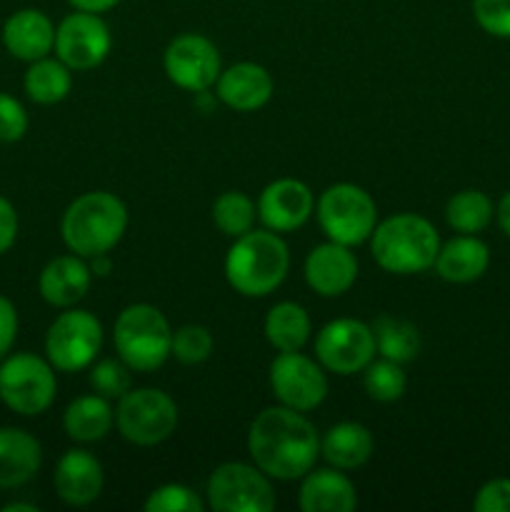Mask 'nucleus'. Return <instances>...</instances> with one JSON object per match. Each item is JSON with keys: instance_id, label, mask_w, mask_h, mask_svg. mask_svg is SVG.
<instances>
[{"instance_id": "obj_1", "label": "nucleus", "mask_w": 510, "mask_h": 512, "mask_svg": "<svg viewBox=\"0 0 510 512\" xmlns=\"http://www.w3.org/2000/svg\"><path fill=\"white\" fill-rule=\"evenodd\" d=\"M248 453L268 478L303 480L318 463L320 435L300 410L275 405L250 425Z\"/></svg>"}, {"instance_id": "obj_2", "label": "nucleus", "mask_w": 510, "mask_h": 512, "mask_svg": "<svg viewBox=\"0 0 510 512\" xmlns=\"http://www.w3.org/2000/svg\"><path fill=\"white\" fill-rule=\"evenodd\" d=\"M128 228V208L123 200L105 190L75 198L63 213L60 235L70 253L80 258L108 255L123 240Z\"/></svg>"}, {"instance_id": "obj_3", "label": "nucleus", "mask_w": 510, "mask_h": 512, "mask_svg": "<svg viewBox=\"0 0 510 512\" xmlns=\"http://www.w3.org/2000/svg\"><path fill=\"white\" fill-rule=\"evenodd\" d=\"M290 268L288 245L273 230H250L235 238L225 258V278L245 298H265L280 288Z\"/></svg>"}, {"instance_id": "obj_4", "label": "nucleus", "mask_w": 510, "mask_h": 512, "mask_svg": "<svg viewBox=\"0 0 510 512\" xmlns=\"http://www.w3.org/2000/svg\"><path fill=\"white\" fill-rule=\"evenodd\" d=\"M440 235L430 220L415 213H400L375 225L370 253L375 263L395 275H415L435 265Z\"/></svg>"}, {"instance_id": "obj_5", "label": "nucleus", "mask_w": 510, "mask_h": 512, "mask_svg": "<svg viewBox=\"0 0 510 512\" xmlns=\"http://www.w3.org/2000/svg\"><path fill=\"white\" fill-rule=\"evenodd\" d=\"M118 358L133 373H153L170 358L173 330L155 305L135 303L118 315L113 328Z\"/></svg>"}, {"instance_id": "obj_6", "label": "nucleus", "mask_w": 510, "mask_h": 512, "mask_svg": "<svg viewBox=\"0 0 510 512\" xmlns=\"http://www.w3.org/2000/svg\"><path fill=\"white\" fill-rule=\"evenodd\" d=\"M315 213L328 240L348 245V248L365 243L378 225L375 200L353 183H338L323 190Z\"/></svg>"}, {"instance_id": "obj_7", "label": "nucleus", "mask_w": 510, "mask_h": 512, "mask_svg": "<svg viewBox=\"0 0 510 512\" xmlns=\"http://www.w3.org/2000/svg\"><path fill=\"white\" fill-rule=\"evenodd\" d=\"M115 425L128 443L160 445L178 428V405L158 388H130L115 408Z\"/></svg>"}, {"instance_id": "obj_8", "label": "nucleus", "mask_w": 510, "mask_h": 512, "mask_svg": "<svg viewBox=\"0 0 510 512\" xmlns=\"http://www.w3.org/2000/svg\"><path fill=\"white\" fill-rule=\"evenodd\" d=\"M58 393L55 368L33 353H15L0 365V400L13 413L35 418L53 405Z\"/></svg>"}, {"instance_id": "obj_9", "label": "nucleus", "mask_w": 510, "mask_h": 512, "mask_svg": "<svg viewBox=\"0 0 510 512\" xmlns=\"http://www.w3.org/2000/svg\"><path fill=\"white\" fill-rule=\"evenodd\" d=\"M103 345V325L88 310H68L53 320L45 335L48 363L60 373H78L95 363Z\"/></svg>"}, {"instance_id": "obj_10", "label": "nucleus", "mask_w": 510, "mask_h": 512, "mask_svg": "<svg viewBox=\"0 0 510 512\" xmlns=\"http://www.w3.org/2000/svg\"><path fill=\"white\" fill-rule=\"evenodd\" d=\"M208 505L218 512H270L275 490L258 465L223 463L210 473Z\"/></svg>"}, {"instance_id": "obj_11", "label": "nucleus", "mask_w": 510, "mask_h": 512, "mask_svg": "<svg viewBox=\"0 0 510 512\" xmlns=\"http://www.w3.org/2000/svg\"><path fill=\"white\" fill-rule=\"evenodd\" d=\"M375 335L370 325L355 318H338L325 325L315 338V358L323 370L353 375L368 368L375 358Z\"/></svg>"}, {"instance_id": "obj_12", "label": "nucleus", "mask_w": 510, "mask_h": 512, "mask_svg": "<svg viewBox=\"0 0 510 512\" xmlns=\"http://www.w3.org/2000/svg\"><path fill=\"white\" fill-rule=\"evenodd\" d=\"M270 388L280 405L308 413L318 408L328 395V378L323 365L300 350H293V353H278L270 363Z\"/></svg>"}, {"instance_id": "obj_13", "label": "nucleus", "mask_w": 510, "mask_h": 512, "mask_svg": "<svg viewBox=\"0 0 510 512\" xmlns=\"http://www.w3.org/2000/svg\"><path fill=\"white\" fill-rule=\"evenodd\" d=\"M163 68L170 83L190 93H205L220 75V53L205 35L185 33L170 40L163 55Z\"/></svg>"}, {"instance_id": "obj_14", "label": "nucleus", "mask_w": 510, "mask_h": 512, "mask_svg": "<svg viewBox=\"0 0 510 512\" xmlns=\"http://www.w3.org/2000/svg\"><path fill=\"white\" fill-rule=\"evenodd\" d=\"M110 28L98 13L75 10L55 28V53L70 70H93L108 58Z\"/></svg>"}, {"instance_id": "obj_15", "label": "nucleus", "mask_w": 510, "mask_h": 512, "mask_svg": "<svg viewBox=\"0 0 510 512\" xmlns=\"http://www.w3.org/2000/svg\"><path fill=\"white\" fill-rule=\"evenodd\" d=\"M315 210V198L305 183L280 178L260 193L258 218L273 233H293L303 228Z\"/></svg>"}, {"instance_id": "obj_16", "label": "nucleus", "mask_w": 510, "mask_h": 512, "mask_svg": "<svg viewBox=\"0 0 510 512\" xmlns=\"http://www.w3.org/2000/svg\"><path fill=\"white\" fill-rule=\"evenodd\" d=\"M305 280L323 298H338L358 280V260L348 245L328 240L310 250L305 258Z\"/></svg>"}, {"instance_id": "obj_17", "label": "nucleus", "mask_w": 510, "mask_h": 512, "mask_svg": "<svg viewBox=\"0 0 510 512\" xmlns=\"http://www.w3.org/2000/svg\"><path fill=\"white\" fill-rule=\"evenodd\" d=\"M53 483L55 493L63 503L73 505V508H85L103 493V465L88 450L73 448L58 460Z\"/></svg>"}, {"instance_id": "obj_18", "label": "nucleus", "mask_w": 510, "mask_h": 512, "mask_svg": "<svg viewBox=\"0 0 510 512\" xmlns=\"http://www.w3.org/2000/svg\"><path fill=\"white\" fill-rule=\"evenodd\" d=\"M273 90V78L258 63H235L228 70H220L218 80H215L218 98L238 113H253V110L268 105Z\"/></svg>"}, {"instance_id": "obj_19", "label": "nucleus", "mask_w": 510, "mask_h": 512, "mask_svg": "<svg viewBox=\"0 0 510 512\" xmlns=\"http://www.w3.org/2000/svg\"><path fill=\"white\" fill-rule=\"evenodd\" d=\"M3 45L13 58L33 63L55 48V28L43 10H15L3 25Z\"/></svg>"}, {"instance_id": "obj_20", "label": "nucleus", "mask_w": 510, "mask_h": 512, "mask_svg": "<svg viewBox=\"0 0 510 512\" xmlns=\"http://www.w3.org/2000/svg\"><path fill=\"white\" fill-rule=\"evenodd\" d=\"M90 278L93 273L80 255H60L43 268L38 278V290L45 303H50L53 308H73L88 295Z\"/></svg>"}, {"instance_id": "obj_21", "label": "nucleus", "mask_w": 510, "mask_h": 512, "mask_svg": "<svg viewBox=\"0 0 510 512\" xmlns=\"http://www.w3.org/2000/svg\"><path fill=\"white\" fill-rule=\"evenodd\" d=\"M298 503L305 512H350L358 505V493L338 468H313L303 475Z\"/></svg>"}, {"instance_id": "obj_22", "label": "nucleus", "mask_w": 510, "mask_h": 512, "mask_svg": "<svg viewBox=\"0 0 510 512\" xmlns=\"http://www.w3.org/2000/svg\"><path fill=\"white\" fill-rule=\"evenodd\" d=\"M43 465V448L20 428H0V490L30 483Z\"/></svg>"}, {"instance_id": "obj_23", "label": "nucleus", "mask_w": 510, "mask_h": 512, "mask_svg": "<svg viewBox=\"0 0 510 512\" xmlns=\"http://www.w3.org/2000/svg\"><path fill=\"white\" fill-rule=\"evenodd\" d=\"M490 265V250L478 235H458L440 245L438 258H435V273L443 280L455 285L475 283L483 278Z\"/></svg>"}, {"instance_id": "obj_24", "label": "nucleus", "mask_w": 510, "mask_h": 512, "mask_svg": "<svg viewBox=\"0 0 510 512\" xmlns=\"http://www.w3.org/2000/svg\"><path fill=\"white\" fill-rule=\"evenodd\" d=\"M375 450L373 433L360 423H338L320 440V455L338 470H355L370 460Z\"/></svg>"}, {"instance_id": "obj_25", "label": "nucleus", "mask_w": 510, "mask_h": 512, "mask_svg": "<svg viewBox=\"0 0 510 512\" xmlns=\"http://www.w3.org/2000/svg\"><path fill=\"white\" fill-rule=\"evenodd\" d=\"M115 425V413L110 400L100 398L98 393L80 395L65 408L63 428L75 443H98Z\"/></svg>"}, {"instance_id": "obj_26", "label": "nucleus", "mask_w": 510, "mask_h": 512, "mask_svg": "<svg viewBox=\"0 0 510 512\" xmlns=\"http://www.w3.org/2000/svg\"><path fill=\"white\" fill-rule=\"evenodd\" d=\"M265 338L278 353H293L303 350L310 340V315L303 305L285 303L273 305L265 318Z\"/></svg>"}, {"instance_id": "obj_27", "label": "nucleus", "mask_w": 510, "mask_h": 512, "mask_svg": "<svg viewBox=\"0 0 510 512\" xmlns=\"http://www.w3.org/2000/svg\"><path fill=\"white\" fill-rule=\"evenodd\" d=\"M23 85L33 103L55 105L68 98L70 88H73V70L60 58L45 55V58L30 63Z\"/></svg>"}, {"instance_id": "obj_28", "label": "nucleus", "mask_w": 510, "mask_h": 512, "mask_svg": "<svg viewBox=\"0 0 510 512\" xmlns=\"http://www.w3.org/2000/svg\"><path fill=\"white\" fill-rule=\"evenodd\" d=\"M370 328H373L375 350L380 353V358H388L400 365L418 358L420 333L408 320L393 318V315H380Z\"/></svg>"}, {"instance_id": "obj_29", "label": "nucleus", "mask_w": 510, "mask_h": 512, "mask_svg": "<svg viewBox=\"0 0 510 512\" xmlns=\"http://www.w3.org/2000/svg\"><path fill=\"white\" fill-rule=\"evenodd\" d=\"M493 218V200L483 190H460L448 200V208H445V220L460 235L483 233Z\"/></svg>"}, {"instance_id": "obj_30", "label": "nucleus", "mask_w": 510, "mask_h": 512, "mask_svg": "<svg viewBox=\"0 0 510 512\" xmlns=\"http://www.w3.org/2000/svg\"><path fill=\"white\" fill-rule=\"evenodd\" d=\"M258 218V205L240 190H228V193L218 195L213 203V223L218 225L220 233L228 238H240V235L250 233Z\"/></svg>"}, {"instance_id": "obj_31", "label": "nucleus", "mask_w": 510, "mask_h": 512, "mask_svg": "<svg viewBox=\"0 0 510 512\" xmlns=\"http://www.w3.org/2000/svg\"><path fill=\"white\" fill-rule=\"evenodd\" d=\"M363 373V388L368 398L378 400V403H395V400L403 398L408 380H405L400 363H393L388 358H373Z\"/></svg>"}, {"instance_id": "obj_32", "label": "nucleus", "mask_w": 510, "mask_h": 512, "mask_svg": "<svg viewBox=\"0 0 510 512\" xmlns=\"http://www.w3.org/2000/svg\"><path fill=\"white\" fill-rule=\"evenodd\" d=\"M133 370L123 363V360L105 358L90 365L88 383L93 393H98L105 400H120L130 388H133Z\"/></svg>"}, {"instance_id": "obj_33", "label": "nucleus", "mask_w": 510, "mask_h": 512, "mask_svg": "<svg viewBox=\"0 0 510 512\" xmlns=\"http://www.w3.org/2000/svg\"><path fill=\"white\" fill-rule=\"evenodd\" d=\"M213 353V335L203 325H183L173 333L170 355L183 365H200Z\"/></svg>"}, {"instance_id": "obj_34", "label": "nucleus", "mask_w": 510, "mask_h": 512, "mask_svg": "<svg viewBox=\"0 0 510 512\" xmlns=\"http://www.w3.org/2000/svg\"><path fill=\"white\" fill-rule=\"evenodd\" d=\"M143 508L145 512H203L205 503L195 490L178 483H168L155 488Z\"/></svg>"}, {"instance_id": "obj_35", "label": "nucleus", "mask_w": 510, "mask_h": 512, "mask_svg": "<svg viewBox=\"0 0 510 512\" xmlns=\"http://www.w3.org/2000/svg\"><path fill=\"white\" fill-rule=\"evenodd\" d=\"M473 15L485 33L510 40V0H473Z\"/></svg>"}, {"instance_id": "obj_36", "label": "nucleus", "mask_w": 510, "mask_h": 512, "mask_svg": "<svg viewBox=\"0 0 510 512\" xmlns=\"http://www.w3.org/2000/svg\"><path fill=\"white\" fill-rule=\"evenodd\" d=\"M28 130V113L13 95L0 93V143H18Z\"/></svg>"}, {"instance_id": "obj_37", "label": "nucleus", "mask_w": 510, "mask_h": 512, "mask_svg": "<svg viewBox=\"0 0 510 512\" xmlns=\"http://www.w3.org/2000/svg\"><path fill=\"white\" fill-rule=\"evenodd\" d=\"M475 512H510V480H488L473 500Z\"/></svg>"}, {"instance_id": "obj_38", "label": "nucleus", "mask_w": 510, "mask_h": 512, "mask_svg": "<svg viewBox=\"0 0 510 512\" xmlns=\"http://www.w3.org/2000/svg\"><path fill=\"white\" fill-rule=\"evenodd\" d=\"M18 335V310L8 298L0 295V360L10 353Z\"/></svg>"}, {"instance_id": "obj_39", "label": "nucleus", "mask_w": 510, "mask_h": 512, "mask_svg": "<svg viewBox=\"0 0 510 512\" xmlns=\"http://www.w3.org/2000/svg\"><path fill=\"white\" fill-rule=\"evenodd\" d=\"M15 238H18V213L10 200L0 195V255L13 248Z\"/></svg>"}, {"instance_id": "obj_40", "label": "nucleus", "mask_w": 510, "mask_h": 512, "mask_svg": "<svg viewBox=\"0 0 510 512\" xmlns=\"http://www.w3.org/2000/svg\"><path fill=\"white\" fill-rule=\"evenodd\" d=\"M75 10H83V13H105V10L115 8L120 0H68Z\"/></svg>"}, {"instance_id": "obj_41", "label": "nucleus", "mask_w": 510, "mask_h": 512, "mask_svg": "<svg viewBox=\"0 0 510 512\" xmlns=\"http://www.w3.org/2000/svg\"><path fill=\"white\" fill-rule=\"evenodd\" d=\"M495 218H498L500 230H503V233L510 238V190L503 195V198H500L498 208H495Z\"/></svg>"}, {"instance_id": "obj_42", "label": "nucleus", "mask_w": 510, "mask_h": 512, "mask_svg": "<svg viewBox=\"0 0 510 512\" xmlns=\"http://www.w3.org/2000/svg\"><path fill=\"white\" fill-rule=\"evenodd\" d=\"M110 270V263H108V258H105V255H95L93 258V268H90V273H95V275H105Z\"/></svg>"}, {"instance_id": "obj_43", "label": "nucleus", "mask_w": 510, "mask_h": 512, "mask_svg": "<svg viewBox=\"0 0 510 512\" xmlns=\"http://www.w3.org/2000/svg\"><path fill=\"white\" fill-rule=\"evenodd\" d=\"M3 512H38V508L28 503H8L3 505Z\"/></svg>"}]
</instances>
